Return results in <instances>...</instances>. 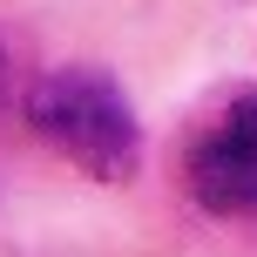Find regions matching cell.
<instances>
[{
	"instance_id": "obj_1",
	"label": "cell",
	"mask_w": 257,
	"mask_h": 257,
	"mask_svg": "<svg viewBox=\"0 0 257 257\" xmlns=\"http://www.w3.org/2000/svg\"><path fill=\"white\" fill-rule=\"evenodd\" d=\"M27 128L48 142L54 156L81 169L95 183H136L142 169V128L136 108L102 68H54L27 88Z\"/></svg>"
},
{
	"instance_id": "obj_2",
	"label": "cell",
	"mask_w": 257,
	"mask_h": 257,
	"mask_svg": "<svg viewBox=\"0 0 257 257\" xmlns=\"http://www.w3.org/2000/svg\"><path fill=\"white\" fill-rule=\"evenodd\" d=\"M183 183H190L196 210H210V217L257 210V88L230 95L210 115V128L183 156Z\"/></svg>"
},
{
	"instance_id": "obj_3",
	"label": "cell",
	"mask_w": 257,
	"mask_h": 257,
	"mask_svg": "<svg viewBox=\"0 0 257 257\" xmlns=\"http://www.w3.org/2000/svg\"><path fill=\"white\" fill-rule=\"evenodd\" d=\"M27 88L34 81H21V48L0 34V108H27Z\"/></svg>"
}]
</instances>
